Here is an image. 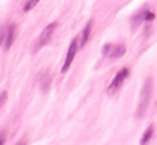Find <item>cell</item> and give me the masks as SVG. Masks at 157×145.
I'll list each match as a JSON object with an SVG mask.
<instances>
[{"mask_svg":"<svg viewBox=\"0 0 157 145\" xmlns=\"http://www.w3.org/2000/svg\"><path fill=\"white\" fill-rule=\"evenodd\" d=\"M92 25H93V23H92V22H89V23H87V26L84 28V31H82V35H81V46H84V45H86V43L90 40L92 28H93Z\"/></svg>","mask_w":157,"mask_h":145,"instance_id":"ba28073f","label":"cell"},{"mask_svg":"<svg viewBox=\"0 0 157 145\" xmlns=\"http://www.w3.org/2000/svg\"><path fill=\"white\" fill-rule=\"evenodd\" d=\"M18 145H25V144H23V142H20V144H18Z\"/></svg>","mask_w":157,"mask_h":145,"instance_id":"9a60e30c","label":"cell"},{"mask_svg":"<svg viewBox=\"0 0 157 145\" xmlns=\"http://www.w3.org/2000/svg\"><path fill=\"white\" fill-rule=\"evenodd\" d=\"M156 18V14L151 12V11H145V22H151Z\"/></svg>","mask_w":157,"mask_h":145,"instance_id":"8fae6325","label":"cell"},{"mask_svg":"<svg viewBox=\"0 0 157 145\" xmlns=\"http://www.w3.org/2000/svg\"><path fill=\"white\" fill-rule=\"evenodd\" d=\"M153 135H154V125H150L144 135H142V139H140V145H148V142L153 139Z\"/></svg>","mask_w":157,"mask_h":145,"instance_id":"52a82bcc","label":"cell"},{"mask_svg":"<svg viewBox=\"0 0 157 145\" xmlns=\"http://www.w3.org/2000/svg\"><path fill=\"white\" fill-rule=\"evenodd\" d=\"M5 37H6V29L0 26V46H2V43L5 41Z\"/></svg>","mask_w":157,"mask_h":145,"instance_id":"7c38bea8","label":"cell"},{"mask_svg":"<svg viewBox=\"0 0 157 145\" xmlns=\"http://www.w3.org/2000/svg\"><path fill=\"white\" fill-rule=\"evenodd\" d=\"M6 98H8V93H6V92H2V93H0V108H2V105L6 102Z\"/></svg>","mask_w":157,"mask_h":145,"instance_id":"4fadbf2b","label":"cell"},{"mask_svg":"<svg viewBox=\"0 0 157 145\" xmlns=\"http://www.w3.org/2000/svg\"><path fill=\"white\" fill-rule=\"evenodd\" d=\"M40 0H26V3L23 5V12H29L31 9H34L38 5Z\"/></svg>","mask_w":157,"mask_h":145,"instance_id":"30bf717a","label":"cell"},{"mask_svg":"<svg viewBox=\"0 0 157 145\" xmlns=\"http://www.w3.org/2000/svg\"><path fill=\"white\" fill-rule=\"evenodd\" d=\"M128 75H130V69L128 67H122L116 75H114V78H113V81L110 83V86H108V89H107V92L110 93V95H113V93H116L122 86H124V81L128 78Z\"/></svg>","mask_w":157,"mask_h":145,"instance_id":"3957f363","label":"cell"},{"mask_svg":"<svg viewBox=\"0 0 157 145\" xmlns=\"http://www.w3.org/2000/svg\"><path fill=\"white\" fill-rule=\"evenodd\" d=\"M5 141H6V136L3 131H0V145H5Z\"/></svg>","mask_w":157,"mask_h":145,"instance_id":"5bb4252c","label":"cell"},{"mask_svg":"<svg viewBox=\"0 0 157 145\" xmlns=\"http://www.w3.org/2000/svg\"><path fill=\"white\" fill-rule=\"evenodd\" d=\"M49 86H51V76L44 72L43 76H41V89H43V92H46L49 89Z\"/></svg>","mask_w":157,"mask_h":145,"instance_id":"9c48e42d","label":"cell"},{"mask_svg":"<svg viewBox=\"0 0 157 145\" xmlns=\"http://www.w3.org/2000/svg\"><path fill=\"white\" fill-rule=\"evenodd\" d=\"M15 34H17V26H15V23H11L6 29V37H5V49L6 50L11 49L12 46V43L15 40Z\"/></svg>","mask_w":157,"mask_h":145,"instance_id":"8992f818","label":"cell"},{"mask_svg":"<svg viewBox=\"0 0 157 145\" xmlns=\"http://www.w3.org/2000/svg\"><path fill=\"white\" fill-rule=\"evenodd\" d=\"M78 40L75 38V40H72V43H70V46H69V50H67V55H66V61H64V64H63V67H61V72L63 73H66L67 70H69V67L72 66V63H73V60H75V57H76V52H78Z\"/></svg>","mask_w":157,"mask_h":145,"instance_id":"5b68a950","label":"cell"},{"mask_svg":"<svg viewBox=\"0 0 157 145\" xmlns=\"http://www.w3.org/2000/svg\"><path fill=\"white\" fill-rule=\"evenodd\" d=\"M55 29H56V23H51V25H48V26L41 31V34H40L38 40H37V41H35V45H34V52L40 50L41 48H44L46 45H49V43H51Z\"/></svg>","mask_w":157,"mask_h":145,"instance_id":"7a4b0ae2","label":"cell"},{"mask_svg":"<svg viewBox=\"0 0 157 145\" xmlns=\"http://www.w3.org/2000/svg\"><path fill=\"white\" fill-rule=\"evenodd\" d=\"M153 96V80L151 78H147L144 86H142V90H140V99H139V104H137V110H136V116L137 118H144L147 110H148V105H150V101Z\"/></svg>","mask_w":157,"mask_h":145,"instance_id":"6da1fadb","label":"cell"},{"mask_svg":"<svg viewBox=\"0 0 157 145\" xmlns=\"http://www.w3.org/2000/svg\"><path fill=\"white\" fill-rule=\"evenodd\" d=\"M127 52L125 45H121V43H113V45H105L102 49V53L107 55L108 58H121L124 57Z\"/></svg>","mask_w":157,"mask_h":145,"instance_id":"277c9868","label":"cell"}]
</instances>
